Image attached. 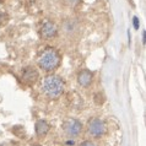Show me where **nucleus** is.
<instances>
[{
  "instance_id": "nucleus-1",
  "label": "nucleus",
  "mask_w": 146,
  "mask_h": 146,
  "mask_svg": "<svg viewBox=\"0 0 146 146\" xmlns=\"http://www.w3.org/2000/svg\"><path fill=\"white\" fill-rule=\"evenodd\" d=\"M64 88H65V82L58 75H48L43 79L42 82V92L48 98L56 100L63 95Z\"/></svg>"
},
{
  "instance_id": "nucleus-2",
  "label": "nucleus",
  "mask_w": 146,
  "mask_h": 146,
  "mask_svg": "<svg viewBox=\"0 0 146 146\" xmlns=\"http://www.w3.org/2000/svg\"><path fill=\"white\" fill-rule=\"evenodd\" d=\"M60 54L53 47H47L38 58V66L44 71H53L60 64Z\"/></svg>"
},
{
  "instance_id": "nucleus-3",
  "label": "nucleus",
  "mask_w": 146,
  "mask_h": 146,
  "mask_svg": "<svg viewBox=\"0 0 146 146\" xmlns=\"http://www.w3.org/2000/svg\"><path fill=\"white\" fill-rule=\"evenodd\" d=\"M63 130L69 137L75 139V137H78L81 134V131H82V124H81V121L78 120V119L70 118V119H68L65 123H64Z\"/></svg>"
},
{
  "instance_id": "nucleus-4",
  "label": "nucleus",
  "mask_w": 146,
  "mask_h": 146,
  "mask_svg": "<svg viewBox=\"0 0 146 146\" xmlns=\"http://www.w3.org/2000/svg\"><path fill=\"white\" fill-rule=\"evenodd\" d=\"M87 129L92 137H101L102 135H104L107 127H106V123L101 118H93L88 121Z\"/></svg>"
},
{
  "instance_id": "nucleus-5",
  "label": "nucleus",
  "mask_w": 146,
  "mask_h": 146,
  "mask_svg": "<svg viewBox=\"0 0 146 146\" xmlns=\"http://www.w3.org/2000/svg\"><path fill=\"white\" fill-rule=\"evenodd\" d=\"M21 79L26 85H30V86L31 85H35L38 80V71L33 66H27L22 70Z\"/></svg>"
},
{
  "instance_id": "nucleus-6",
  "label": "nucleus",
  "mask_w": 146,
  "mask_h": 146,
  "mask_svg": "<svg viewBox=\"0 0 146 146\" xmlns=\"http://www.w3.org/2000/svg\"><path fill=\"white\" fill-rule=\"evenodd\" d=\"M56 32H58L56 26L50 21H46L42 25V27H40V35H42V37L46 38V39L54 38L56 36Z\"/></svg>"
},
{
  "instance_id": "nucleus-7",
  "label": "nucleus",
  "mask_w": 146,
  "mask_h": 146,
  "mask_svg": "<svg viewBox=\"0 0 146 146\" xmlns=\"http://www.w3.org/2000/svg\"><path fill=\"white\" fill-rule=\"evenodd\" d=\"M92 79H93V74L90 70H87V69L80 71V74L78 75V82L80 86H82V87L90 86V84L92 82Z\"/></svg>"
},
{
  "instance_id": "nucleus-8",
  "label": "nucleus",
  "mask_w": 146,
  "mask_h": 146,
  "mask_svg": "<svg viewBox=\"0 0 146 146\" xmlns=\"http://www.w3.org/2000/svg\"><path fill=\"white\" fill-rule=\"evenodd\" d=\"M49 124L47 123L46 120H38L35 125V129H36V134L38 136H44L47 135L48 131H49Z\"/></svg>"
},
{
  "instance_id": "nucleus-9",
  "label": "nucleus",
  "mask_w": 146,
  "mask_h": 146,
  "mask_svg": "<svg viewBox=\"0 0 146 146\" xmlns=\"http://www.w3.org/2000/svg\"><path fill=\"white\" fill-rule=\"evenodd\" d=\"M6 20H7V15L3 13V11H0V23H5Z\"/></svg>"
},
{
  "instance_id": "nucleus-10",
  "label": "nucleus",
  "mask_w": 146,
  "mask_h": 146,
  "mask_svg": "<svg viewBox=\"0 0 146 146\" xmlns=\"http://www.w3.org/2000/svg\"><path fill=\"white\" fill-rule=\"evenodd\" d=\"M81 146H97V145L95 143H92V141H90V140H86L81 144Z\"/></svg>"
},
{
  "instance_id": "nucleus-11",
  "label": "nucleus",
  "mask_w": 146,
  "mask_h": 146,
  "mask_svg": "<svg viewBox=\"0 0 146 146\" xmlns=\"http://www.w3.org/2000/svg\"><path fill=\"white\" fill-rule=\"evenodd\" d=\"M66 1H68L69 5H71V6H76V5H78V4L81 1V0H66Z\"/></svg>"
},
{
  "instance_id": "nucleus-12",
  "label": "nucleus",
  "mask_w": 146,
  "mask_h": 146,
  "mask_svg": "<svg viewBox=\"0 0 146 146\" xmlns=\"http://www.w3.org/2000/svg\"><path fill=\"white\" fill-rule=\"evenodd\" d=\"M134 26H135V28L139 27V25H137V17H134Z\"/></svg>"
},
{
  "instance_id": "nucleus-13",
  "label": "nucleus",
  "mask_w": 146,
  "mask_h": 146,
  "mask_svg": "<svg viewBox=\"0 0 146 146\" xmlns=\"http://www.w3.org/2000/svg\"><path fill=\"white\" fill-rule=\"evenodd\" d=\"M143 43L145 44V31H143Z\"/></svg>"
},
{
  "instance_id": "nucleus-14",
  "label": "nucleus",
  "mask_w": 146,
  "mask_h": 146,
  "mask_svg": "<svg viewBox=\"0 0 146 146\" xmlns=\"http://www.w3.org/2000/svg\"><path fill=\"white\" fill-rule=\"evenodd\" d=\"M36 146H40V145H36Z\"/></svg>"
}]
</instances>
